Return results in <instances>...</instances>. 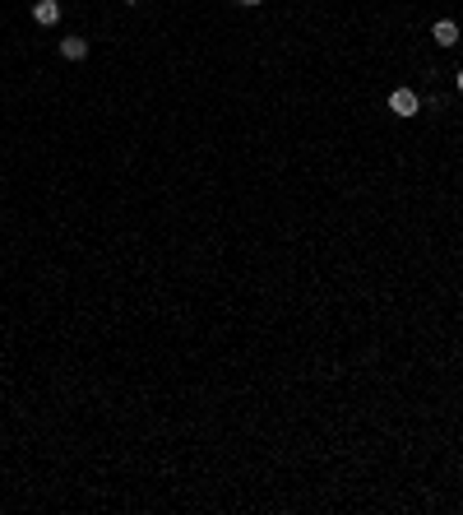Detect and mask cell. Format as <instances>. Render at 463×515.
I'll return each mask as SVG.
<instances>
[{
	"mask_svg": "<svg viewBox=\"0 0 463 515\" xmlns=\"http://www.w3.org/2000/svg\"><path fill=\"white\" fill-rule=\"evenodd\" d=\"M32 24L56 28V24H61V0H37V5H32Z\"/></svg>",
	"mask_w": 463,
	"mask_h": 515,
	"instance_id": "7a4b0ae2",
	"label": "cell"
},
{
	"mask_svg": "<svg viewBox=\"0 0 463 515\" xmlns=\"http://www.w3.org/2000/svg\"><path fill=\"white\" fill-rule=\"evenodd\" d=\"M431 37H435V47H454V42H459V24H454V19H440L431 28Z\"/></svg>",
	"mask_w": 463,
	"mask_h": 515,
	"instance_id": "3957f363",
	"label": "cell"
},
{
	"mask_svg": "<svg viewBox=\"0 0 463 515\" xmlns=\"http://www.w3.org/2000/svg\"><path fill=\"white\" fill-rule=\"evenodd\" d=\"M61 56L65 61H84L88 56V37H61Z\"/></svg>",
	"mask_w": 463,
	"mask_h": 515,
	"instance_id": "277c9868",
	"label": "cell"
},
{
	"mask_svg": "<svg viewBox=\"0 0 463 515\" xmlns=\"http://www.w3.org/2000/svg\"><path fill=\"white\" fill-rule=\"evenodd\" d=\"M389 111H394V116H417V111H422L417 89H394V93H389Z\"/></svg>",
	"mask_w": 463,
	"mask_h": 515,
	"instance_id": "6da1fadb",
	"label": "cell"
},
{
	"mask_svg": "<svg viewBox=\"0 0 463 515\" xmlns=\"http://www.w3.org/2000/svg\"><path fill=\"white\" fill-rule=\"evenodd\" d=\"M125 5H139V0H125Z\"/></svg>",
	"mask_w": 463,
	"mask_h": 515,
	"instance_id": "52a82bcc",
	"label": "cell"
},
{
	"mask_svg": "<svg viewBox=\"0 0 463 515\" xmlns=\"http://www.w3.org/2000/svg\"><path fill=\"white\" fill-rule=\"evenodd\" d=\"M236 5H246V10H255V5H260V0H236Z\"/></svg>",
	"mask_w": 463,
	"mask_h": 515,
	"instance_id": "8992f818",
	"label": "cell"
},
{
	"mask_svg": "<svg viewBox=\"0 0 463 515\" xmlns=\"http://www.w3.org/2000/svg\"><path fill=\"white\" fill-rule=\"evenodd\" d=\"M454 89H459V93H463V70H459V75H454Z\"/></svg>",
	"mask_w": 463,
	"mask_h": 515,
	"instance_id": "5b68a950",
	"label": "cell"
}]
</instances>
